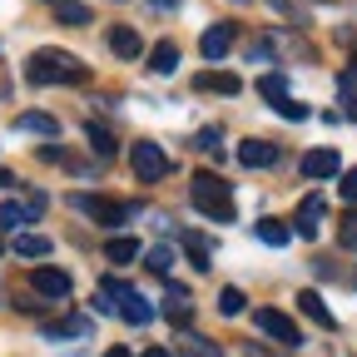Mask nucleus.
<instances>
[{"mask_svg": "<svg viewBox=\"0 0 357 357\" xmlns=\"http://www.w3.org/2000/svg\"><path fill=\"white\" fill-rule=\"evenodd\" d=\"M258 238H263L268 248H283V243L293 238V229H288L283 218H258Z\"/></svg>", "mask_w": 357, "mask_h": 357, "instance_id": "18", "label": "nucleus"}, {"mask_svg": "<svg viewBox=\"0 0 357 357\" xmlns=\"http://www.w3.org/2000/svg\"><path fill=\"white\" fill-rule=\"evenodd\" d=\"M273 109H278L283 119H307V105H298V100H288V95H283V100H273Z\"/></svg>", "mask_w": 357, "mask_h": 357, "instance_id": "29", "label": "nucleus"}, {"mask_svg": "<svg viewBox=\"0 0 357 357\" xmlns=\"http://www.w3.org/2000/svg\"><path fill=\"white\" fill-rule=\"evenodd\" d=\"M184 357H223V352H218L213 342H199V337H189V342H184Z\"/></svg>", "mask_w": 357, "mask_h": 357, "instance_id": "30", "label": "nucleus"}, {"mask_svg": "<svg viewBox=\"0 0 357 357\" xmlns=\"http://www.w3.org/2000/svg\"><path fill=\"white\" fill-rule=\"evenodd\" d=\"M15 253L20 258H50V238L45 234H15Z\"/></svg>", "mask_w": 357, "mask_h": 357, "instance_id": "22", "label": "nucleus"}, {"mask_svg": "<svg viewBox=\"0 0 357 357\" xmlns=\"http://www.w3.org/2000/svg\"><path fill=\"white\" fill-rule=\"evenodd\" d=\"M70 208L84 213V218H95L100 229H119L139 204H119V199H105V194H70Z\"/></svg>", "mask_w": 357, "mask_h": 357, "instance_id": "3", "label": "nucleus"}, {"mask_svg": "<svg viewBox=\"0 0 357 357\" xmlns=\"http://www.w3.org/2000/svg\"><path fill=\"white\" fill-rule=\"evenodd\" d=\"M352 75H357V55H352Z\"/></svg>", "mask_w": 357, "mask_h": 357, "instance_id": "36", "label": "nucleus"}, {"mask_svg": "<svg viewBox=\"0 0 357 357\" xmlns=\"http://www.w3.org/2000/svg\"><path fill=\"white\" fill-rule=\"evenodd\" d=\"M25 223H30V213L20 204H0V234H20Z\"/></svg>", "mask_w": 357, "mask_h": 357, "instance_id": "24", "label": "nucleus"}, {"mask_svg": "<svg viewBox=\"0 0 357 357\" xmlns=\"http://www.w3.org/2000/svg\"><path fill=\"white\" fill-rule=\"evenodd\" d=\"M323 218H328V199H323V194H307V199L298 204V223H293V234H298V238H318Z\"/></svg>", "mask_w": 357, "mask_h": 357, "instance_id": "6", "label": "nucleus"}, {"mask_svg": "<svg viewBox=\"0 0 357 357\" xmlns=\"http://www.w3.org/2000/svg\"><path fill=\"white\" fill-rule=\"evenodd\" d=\"M84 75H89L84 60H75L70 50H35L25 60V79L30 84H79Z\"/></svg>", "mask_w": 357, "mask_h": 357, "instance_id": "1", "label": "nucleus"}, {"mask_svg": "<svg viewBox=\"0 0 357 357\" xmlns=\"http://www.w3.org/2000/svg\"><path fill=\"white\" fill-rule=\"evenodd\" d=\"M258 95H263L268 105L283 100V95H288V79H283V75H263V79H258Z\"/></svg>", "mask_w": 357, "mask_h": 357, "instance_id": "26", "label": "nucleus"}, {"mask_svg": "<svg viewBox=\"0 0 357 357\" xmlns=\"http://www.w3.org/2000/svg\"><path fill=\"white\" fill-rule=\"evenodd\" d=\"M139 253H144V248H139V238H129V234H124V238H109V248H105V258H109V263H119V268H124V263H134Z\"/></svg>", "mask_w": 357, "mask_h": 357, "instance_id": "19", "label": "nucleus"}, {"mask_svg": "<svg viewBox=\"0 0 357 357\" xmlns=\"http://www.w3.org/2000/svg\"><path fill=\"white\" fill-rule=\"evenodd\" d=\"M129 164H134V178H139V184H159V178L169 174V154L154 139H134L129 144Z\"/></svg>", "mask_w": 357, "mask_h": 357, "instance_id": "4", "label": "nucleus"}, {"mask_svg": "<svg viewBox=\"0 0 357 357\" xmlns=\"http://www.w3.org/2000/svg\"><path fill=\"white\" fill-rule=\"evenodd\" d=\"M109 50H114L119 60H139V55H144V40L119 25V30H109Z\"/></svg>", "mask_w": 357, "mask_h": 357, "instance_id": "14", "label": "nucleus"}, {"mask_svg": "<svg viewBox=\"0 0 357 357\" xmlns=\"http://www.w3.org/2000/svg\"><path fill=\"white\" fill-rule=\"evenodd\" d=\"M234 40H238V25H234V20H218V25L204 30L199 50H204V60H223V55L234 50Z\"/></svg>", "mask_w": 357, "mask_h": 357, "instance_id": "7", "label": "nucleus"}, {"mask_svg": "<svg viewBox=\"0 0 357 357\" xmlns=\"http://www.w3.org/2000/svg\"><path fill=\"white\" fill-rule=\"evenodd\" d=\"M144 263H149V273H159V278H164L169 268H174V248H169V243H154V248L144 253Z\"/></svg>", "mask_w": 357, "mask_h": 357, "instance_id": "25", "label": "nucleus"}, {"mask_svg": "<svg viewBox=\"0 0 357 357\" xmlns=\"http://www.w3.org/2000/svg\"><path fill=\"white\" fill-rule=\"evenodd\" d=\"M149 70H154V75H174V70H178V45L159 40L154 50H149Z\"/></svg>", "mask_w": 357, "mask_h": 357, "instance_id": "17", "label": "nucleus"}, {"mask_svg": "<svg viewBox=\"0 0 357 357\" xmlns=\"http://www.w3.org/2000/svg\"><path fill=\"white\" fill-rule=\"evenodd\" d=\"M189 199H194V208H199L204 218H213V223H234V189H229V178H218L213 169L194 174Z\"/></svg>", "mask_w": 357, "mask_h": 357, "instance_id": "2", "label": "nucleus"}, {"mask_svg": "<svg viewBox=\"0 0 357 357\" xmlns=\"http://www.w3.org/2000/svg\"><path fill=\"white\" fill-rule=\"evenodd\" d=\"M15 129H25V134H45V139H55V134H60V119H55V114H40V109H25V114L15 119Z\"/></svg>", "mask_w": 357, "mask_h": 357, "instance_id": "13", "label": "nucleus"}, {"mask_svg": "<svg viewBox=\"0 0 357 357\" xmlns=\"http://www.w3.org/2000/svg\"><path fill=\"white\" fill-rule=\"evenodd\" d=\"M298 307L307 312V318H312V323H323V328H337V318H333V312H328V303H323V293H312V288H307V293H298Z\"/></svg>", "mask_w": 357, "mask_h": 357, "instance_id": "16", "label": "nucleus"}, {"mask_svg": "<svg viewBox=\"0 0 357 357\" xmlns=\"http://www.w3.org/2000/svg\"><path fill=\"white\" fill-rule=\"evenodd\" d=\"M55 20L60 25H89V6L84 0H55Z\"/></svg>", "mask_w": 357, "mask_h": 357, "instance_id": "21", "label": "nucleus"}, {"mask_svg": "<svg viewBox=\"0 0 357 357\" xmlns=\"http://www.w3.org/2000/svg\"><path fill=\"white\" fill-rule=\"evenodd\" d=\"M105 357H134V352H129V347H109Z\"/></svg>", "mask_w": 357, "mask_h": 357, "instance_id": "33", "label": "nucleus"}, {"mask_svg": "<svg viewBox=\"0 0 357 357\" xmlns=\"http://www.w3.org/2000/svg\"><path fill=\"white\" fill-rule=\"evenodd\" d=\"M298 169H303V178H337L342 159H337V149H307Z\"/></svg>", "mask_w": 357, "mask_h": 357, "instance_id": "9", "label": "nucleus"}, {"mask_svg": "<svg viewBox=\"0 0 357 357\" xmlns=\"http://www.w3.org/2000/svg\"><path fill=\"white\" fill-rule=\"evenodd\" d=\"M337 243H342V248H357V208L337 223Z\"/></svg>", "mask_w": 357, "mask_h": 357, "instance_id": "28", "label": "nucleus"}, {"mask_svg": "<svg viewBox=\"0 0 357 357\" xmlns=\"http://www.w3.org/2000/svg\"><path fill=\"white\" fill-rule=\"evenodd\" d=\"M149 6H159V10H174V6H178V0H149Z\"/></svg>", "mask_w": 357, "mask_h": 357, "instance_id": "34", "label": "nucleus"}, {"mask_svg": "<svg viewBox=\"0 0 357 357\" xmlns=\"http://www.w3.org/2000/svg\"><path fill=\"white\" fill-rule=\"evenodd\" d=\"M337 194H342L347 204H357V169H347V174L337 178Z\"/></svg>", "mask_w": 357, "mask_h": 357, "instance_id": "31", "label": "nucleus"}, {"mask_svg": "<svg viewBox=\"0 0 357 357\" xmlns=\"http://www.w3.org/2000/svg\"><path fill=\"white\" fill-rule=\"evenodd\" d=\"M30 288L60 303V298H70V288H75V283H70L65 268H50V263H45V268H35V273H30Z\"/></svg>", "mask_w": 357, "mask_h": 357, "instance_id": "8", "label": "nucleus"}, {"mask_svg": "<svg viewBox=\"0 0 357 357\" xmlns=\"http://www.w3.org/2000/svg\"><path fill=\"white\" fill-rule=\"evenodd\" d=\"M45 337H55V342H70V337H89V318H84V312H75V318L45 323Z\"/></svg>", "mask_w": 357, "mask_h": 357, "instance_id": "12", "label": "nucleus"}, {"mask_svg": "<svg viewBox=\"0 0 357 357\" xmlns=\"http://www.w3.org/2000/svg\"><path fill=\"white\" fill-rule=\"evenodd\" d=\"M10 184H15V174H10V169H0V189H10Z\"/></svg>", "mask_w": 357, "mask_h": 357, "instance_id": "32", "label": "nucleus"}, {"mask_svg": "<svg viewBox=\"0 0 357 357\" xmlns=\"http://www.w3.org/2000/svg\"><path fill=\"white\" fill-rule=\"evenodd\" d=\"M178 243H184V248H189V263L199 268V273H208V263H213L208 253H213V243H204L199 234H178Z\"/></svg>", "mask_w": 357, "mask_h": 357, "instance_id": "20", "label": "nucleus"}, {"mask_svg": "<svg viewBox=\"0 0 357 357\" xmlns=\"http://www.w3.org/2000/svg\"><path fill=\"white\" fill-rule=\"evenodd\" d=\"M189 312H194V303H189V288L169 283V298H164V318H169V323H189Z\"/></svg>", "mask_w": 357, "mask_h": 357, "instance_id": "15", "label": "nucleus"}, {"mask_svg": "<svg viewBox=\"0 0 357 357\" xmlns=\"http://www.w3.org/2000/svg\"><path fill=\"white\" fill-rule=\"evenodd\" d=\"M194 89H199V95H238L243 79L229 75V70H204V75L194 79Z\"/></svg>", "mask_w": 357, "mask_h": 357, "instance_id": "10", "label": "nucleus"}, {"mask_svg": "<svg viewBox=\"0 0 357 357\" xmlns=\"http://www.w3.org/2000/svg\"><path fill=\"white\" fill-rule=\"evenodd\" d=\"M84 134H89V149H95L100 159H114V154H119V144H114V134H109L105 124H89Z\"/></svg>", "mask_w": 357, "mask_h": 357, "instance_id": "23", "label": "nucleus"}, {"mask_svg": "<svg viewBox=\"0 0 357 357\" xmlns=\"http://www.w3.org/2000/svg\"><path fill=\"white\" fill-rule=\"evenodd\" d=\"M258 333H268L278 347H303V328L288 318V312H278V307H258Z\"/></svg>", "mask_w": 357, "mask_h": 357, "instance_id": "5", "label": "nucleus"}, {"mask_svg": "<svg viewBox=\"0 0 357 357\" xmlns=\"http://www.w3.org/2000/svg\"><path fill=\"white\" fill-rule=\"evenodd\" d=\"M238 164H243V169H268V164H278V144H268V139H243V144H238Z\"/></svg>", "mask_w": 357, "mask_h": 357, "instance_id": "11", "label": "nucleus"}, {"mask_svg": "<svg viewBox=\"0 0 357 357\" xmlns=\"http://www.w3.org/2000/svg\"><path fill=\"white\" fill-rule=\"evenodd\" d=\"M144 357H169V352H164V347H149V352H144Z\"/></svg>", "mask_w": 357, "mask_h": 357, "instance_id": "35", "label": "nucleus"}, {"mask_svg": "<svg viewBox=\"0 0 357 357\" xmlns=\"http://www.w3.org/2000/svg\"><path fill=\"white\" fill-rule=\"evenodd\" d=\"M218 312H223V318H238V312H243V293L238 288H223L218 293Z\"/></svg>", "mask_w": 357, "mask_h": 357, "instance_id": "27", "label": "nucleus"}]
</instances>
